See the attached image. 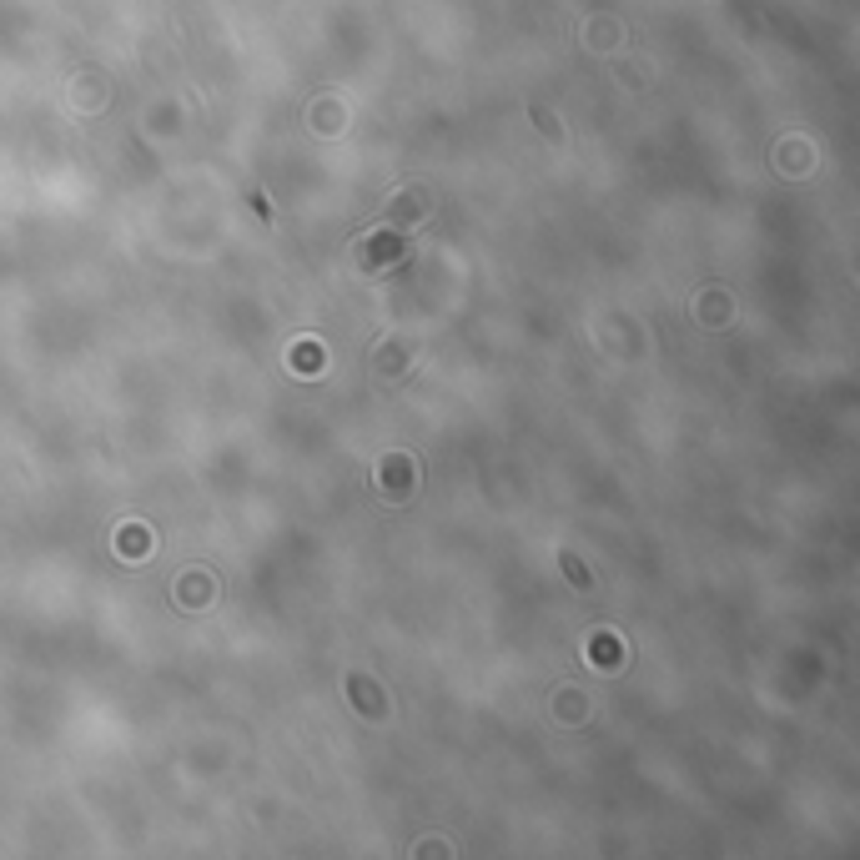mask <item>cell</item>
<instances>
[{"instance_id":"obj_3","label":"cell","mask_w":860,"mask_h":860,"mask_svg":"<svg viewBox=\"0 0 860 860\" xmlns=\"http://www.w3.org/2000/svg\"><path fill=\"white\" fill-rule=\"evenodd\" d=\"M594 659H599V664H614V659H624V649H619V654L609 649V634H604V629L594 634Z\"/></svg>"},{"instance_id":"obj_1","label":"cell","mask_w":860,"mask_h":860,"mask_svg":"<svg viewBox=\"0 0 860 860\" xmlns=\"http://www.w3.org/2000/svg\"><path fill=\"white\" fill-rule=\"evenodd\" d=\"M287 362L302 367V372H317V367H322V347H317V342H302V347L287 352Z\"/></svg>"},{"instance_id":"obj_4","label":"cell","mask_w":860,"mask_h":860,"mask_svg":"<svg viewBox=\"0 0 860 860\" xmlns=\"http://www.w3.org/2000/svg\"><path fill=\"white\" fill-rule=\"evenodd\" d=\"M564 564H569V579L574 583H588V574H583V564H574V554H564Z\"/></svg>"},{"instance_id":"obj_2","label":"cell","mask_w":860,"mask_h":860,"mask_svg":"<svg viewBox=\"0 0 860 860\" xmlns=\"http://www.w3.org/2000/svg\"><path fill=\"white\" fill-rule=\"evenodd\" d=\"M121 549H126V554H136V559H141V554H146V549H151V539H146V533H141V528H126V533H121ZM136 559H131V564H136Z\"/></svg>"}]
</instances>
